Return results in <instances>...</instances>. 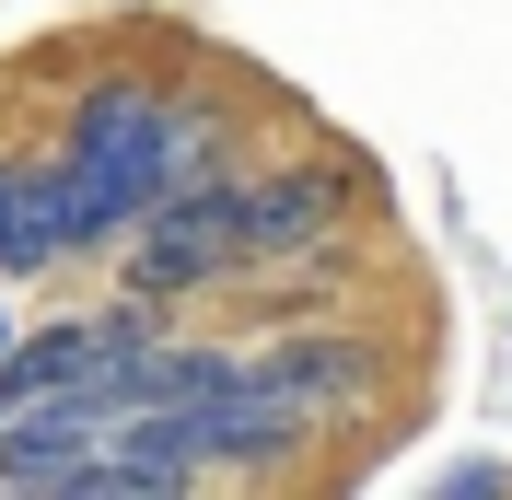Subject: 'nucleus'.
I'll list each match as a JSON object with an SVG mask.
<instances>
[{"label": "nucleus", "instance_id": "obj_1", "mask_svg": "<svg viewBox=\"0 0 512 500\" xmlns=\"http://www.w3.org/2000/svg\"><path fill=\"white\" fill-rule=\"evenodd\" d=\"M245 268V210H233V175H198V187L152 198V210L128 221V291H152V303H175V291H210Z\"/></svg>", "mask_w": 512, "mask_h": 500}, {"label": "nucleus", "instance_id": "obj_4", "mask_svg": "<svg viewBox=\"0 0 512 500\" xmlns=\"http://www.w3.org/2000/svg\"><path fill=\"white\" fill-rule=\"evenodd\" d=\"M245 373L268 384V396H291L303 419H315V407H350L361 384H373V349H361V338H280L268 361H245Z\"/></svg>", "mask_w": 512, "mask_h": 500}, {"label": "nucleus", "instance_id": "obj_2", "mask_svg": "<svg viewBox=\"0 0 512 500\" xmlns=\"http://www.w3.org/2000/svg\"><path fill=\"white\" fill-rule=\"evenodd\" d=\"M94 454H105V396L0 407V489H82Z\"/></svg>", "mask_w": 512, "mask_h": 500}, {"label": "nucleus", "instance_id": "obj_5", "mask_svg": "<svg viewBox=\"0 0 512 500\" xmlns=\"http://www.w3.org/2000/svg\"><path fill=\"white\" fill-rule=\"evenodd\" d=\"M12 187H24V163H0V233H12Z\"/></svg>", "mask_w": 512, "mask_h": 500}, {"label": "nucleus", "instance_id": "obj_3", "mask_svg": "<svg viewBox=\"0 0 512 500\" xmlns=\"http://www.w3.org/2000/svg\"><path fill=\"white\" fill-rule=\"evenodd\" d=\"M338 175L326 163H291V175H256V187H233V210H245V256H303L326 245V221H338Z\"/></svg>", "mask_w": 512, "mask_h": 500}, {"label": "nucleus", "instance_id": "obj_6", "mask_svg": "<svg viewBox=\"0 0 512 500\" xmlns=\"http://www.w3.org/2000/svg\"><path fill=\"white\" fill-rule=\"evenodd\" d=\"M0 349H12V314H0Z\"/></svg>", "mask_w": 512, "mask_h": 500}]
</instances>
